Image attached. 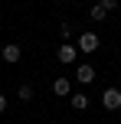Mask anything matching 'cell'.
Listing matches in <instances>:
<instances>
[{"label": "cell", "mask_w": 121, "mask_h": 124, "mask_svg": "<svg viewBox=\"0 0 121 124\" xmlns=\"http://www.w3.org/2000/svg\"><path fill=\"white\" fill-rule=\"evenodd\" d=\"M56 59L62 62V65H75V59H79V46H69V43H62L56 49Z\"/></svg>", "instance_id": "277c9868"}, {"label": "cell", "mask_w": 121, "mask_h": 124, "mask_svg": "<svg viewBox=\"0 0 121 124\" xmlns=\"http://www.w3.org/2000/svg\"><path fill=\"white\" fill-rule=\"evenodd\" d=\"M0 59H3L7 65H16V62L23 59V46H16V43H7L3 49H0Z\"/></svg>", "instance_id": "3957f363"}, {"label": "cell", "mask_w": 121, "mask_h": 124, "mask_svg": "<svg viewBox=\"0 0 121 124\" xmlns=\"http://www.w3.org/2000/svg\"><path fill=\"white\" fill-rule=\"evenodd\" d=\"M75 46H79V52L92 56V52H98V49H102V39H98V33L85 30V33H79V36H75Z\"/></svg>", "instance_id": "6da1fadb"}, {"label": "cell", "mask_w": 121, "mask_h": 124, "mask_svg": "<svg viewBox=\"0 0 121 124\" xmlns=\"http://www.w3.org/2000/svg\"><path fill=\"white\" fill-rule=\"evenodd\" d=\"M7 105H10V101H7V95H3V92H0V114H3V111H7Z\"/></svg>", "instance_id": "7c38bea8"}, {"label": "cell", "mask_w": 121, "mask_h": 124, "mask_svg": "<svg viewBox=\"0 0 121 124\" xmlns=\"http://www.w3.org/2000/svg\"><path fill=\"white\" fill-rule=\"evenodd\" d=\"M89 16H92V20H105V16H108V10H105L102 3H95V7L89 10Z\"/></svg>", "instance_id": "9c48e42d"}, {"label": "cell", "mask_w": 121, "mask_h": 124, "mask_svg": "<svg viewBox=\"0 0 121 124\" xmlns=\"http://www.w3.org/2000/svg\"><path fill=\"white\" fill-rule=\"evenodd\" d=\"M52 92H56L59 98H69V95H72V78H65V75H59V78L52 82Z\"/></svg>", "instance_id": "8992f818"}, {"label": "cell", "mask_w": 121, "mask_h": 124, "mask_svg": "<svg viewBox=\"0 0 121 124\" xmlns=\"http://www.w3.org/2000/svg\"><path fill=\"white\" fill-rule=\"evenodd\" d=\"M69 101H72V108H75V111H85V108H89V95H85V92H72Z\"/></svg>", "instance_id": "52a82bcc"}, {"label": "cell", "mask_w": 121, "mask_h": 124, "mask_svg": "<svg viewBox=\"0 0 121 124\" xmlns=\"http://www.w3.org/2000/svg\"><path fill=\"white\" fill-rule=\"evenodd\" d=\"M102 108L105 111H118L121 108V88H105L102 92Z\"/></svg>", "instance_id": "7a4b0ae2"}, {"label": "cell", "mask_w": 121, "mask_h": 124, "mask_svg": "<svg viewBox=\"0 0 121 124\" xmlns=\"http://www.w3.org/2000/svg\"><path fill=\"white\" fill-rule=\"evenodd\" d=\"M98 3H102V7H105V10H108V13H111V10H115V7H118V0H98Z\"/></svg>", "instance_id": "8fae6325"}, {"label": "cell", "mask_w": 121, "mask_h": 124, "mask_svg": "<svg viewBox=\"0 0 121 124\" xmlns=\"http://www.w3.org/2000/svg\"><path fill=\"white\" fill-rule=\"evenodd\" d=\"M118 7H121V3H118Z\"/></svg>", "instance_id": "4fadbf2b"}, {"label": "cell", "mask_w": 121, "mask_h": 124, "mask_svg": "<svg viewBox=\"0 0 121 124\" xmlns=\"http://www.w3.org/2000/svg\"><path fill=\"white\" fill-rule=\"evenodd\" d=\"M95 65H89V62H82V65H75V82L79 85H92V82H95Z\"/></svg>", "instance_id": "5b68a950"}, {"label": "cell", "mask_w": 121, "mask_h": 124, "mask_svg": "<svg viewBox=\"0 0 121 124\" xmlns=\"http://www.w3.org/2000/svg\"><path fill=\"white\" fill-rule=\"evenodd\" d=\"M59 39H62V43H69V39H72V26H69V23L59 26Z\"/></svg>", "instance_id": "30bf717a"}, {"label": "cell", "mask_w": 121, "mask_h": 124, "mask_svg": "<svg viewBox=\"0 0 121 124\" xmlns=\"http://www.w3.org/2000/svg\"><path fill=\"white\" fill-rule=\"evenodd\" d=\"M16 98H20V101H33V98H36V92H33L30 82H23V85L16 88Z\"/></svg>", "instance_id": "ba28073f"}]
</instances>
